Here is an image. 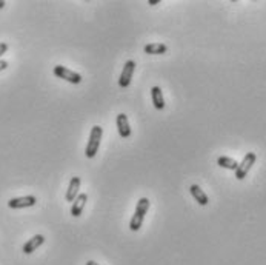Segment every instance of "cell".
<instances>
[{"label": "cell", "instance_id": "cell-1", "mask_svg": "<svg viewBox=\"0 0 266 265\" xmlns=\"http://www.w3.org/2000/svg\"><path fill=\"white\" fill-rule=\"evenodd\" d=\"M148 208H149V199L148 198H140L139 202H137V205H136L134 216L131 218V222H129L131 231H139L140 230L143 219H145V215L148 213Z\"/></svg>", "mask_w": 266, "mask_h": 265}, {"label": "cell", "instance_id": "cell-2", "mask_svg": "<svg viewBox=\"0 0 266 265\" xmlns=\"http://www.w3.org/2000/svg\"><path fill=\"white\" fill-rule=\"evenodd\" d=\"M102 136H103V128L99 127V125L93 127V130H91V134H89V140H88L86 150H85L86 157L93 159L97 155V150H99V145H100Z\"/></svg>", "mask_w": 266, "mask_h": 265}, {"label": "cell", "instance_id": "cell-3", "mask_svg": "<svg viewBox=\"0 0 266 265\" xmlns=\"http://www.w3.org/2000/svg\"><path fill=\"white\" fill-rule=\"evenodd\" d=\"M255 159H257V156H255V153H246V156L243 157V160L239 164L237 170H235V177H237L239 180H242V179L246 177V175L249 173V170H251L252 165L255 164Z\"/></svg>", "mask_w": 266, "mask_h": 265}, {"label": "cell", "instance_id": "cell-4", "mask_svg": "<svg viewBox=\"0 0 266 265\" xmlns=\"http://www.w3.org/2000/svg\"><path fill=\"white\" fill-rule=\"evenodd\" d=\"M54 74L59 77V79H63L66 80V82L69 84H74V85H79L82 82V76L79 73H76V71H71L62 65H57L54 66Z\"/></svg>", "mask_w": 266, "mask_h": 265}, {"label": "cell", "instance_id": "cell-5", "mask_svg": "<svg viewBox=\"0 0 266 265\" xmlns=\"http://www.w3.org/2000/svg\"><path fill=\"white\" fill-rule=\"evenodd\" d=\"M134 69H136V62L134 60H128L123 66V71H122V74L119 77V85L122 88H128L129 84H131V79L134 76Z\"/></svg>", "mask_w": 266, "mask_h": 265}, {"label": "cell", "instance_id": "cell-6", "mask_svg": "<svg viewBox=\"0 0 266 265\" xmlns=\"http://www.w3.org/2000/svg\"><path fill=\"white\" fill-rule=\"evenodd\" d=\"M36 196H22V198H13L11 200L8 202L9 208H28V207H34L36 205Z\"/></svg>", "mask_w": 266, "mask_h": 265}, {"label": "cell", "instance_id": "cell-7", "mask_svg": "<svg viewBox=\"0 0 266 265\" xmlns=\"http://www.w3.org/2000/svg\"><path fill=\"white\" fill-rule=\"evenodd\" d=\"M117 122V130H119V134L126 139L131 136V128H129V122H128V116L123 114V113H120L116 119Z\"/></svg>", "mask_w": 266, "mask_h": 265}, {"label": "cell", "instance_id": "cell-8", "mask_svg": "<svg viewBox=\"0 0 266 265\" xmlns=\"http://www.w3.org/2000/svg\"><path fill=\"white\" fill-rule=\"evenodd\" d=\"M86 200H88L86 193H79V196L74 199L73 208H71V215H73L74 218H79L82 215V211H83V208H85Z\"/></svg>", "mask_w": 266, "mask_h": 265}, {"label": "cell", "instance_id": "cell-9", "mask_svg": "<svg viewBox=\"0 0 266 265\" xmlns=\"http://www.w3.org/2000/svg\"><path fill=\"white\" fill-rule=\"evenodd\" d=\"M80 183H82V180H80V177H77V176L71 179L69 187H68V191H66V196H65V199H66L68 202H74V199L79 196Z\"/></svg>", "mask_w": 266, "mask_h": 265}, {"label": "cell", "instance_id": "cell-10", "mask_svg": "<svg viewBox=\"0 0 266 265\" xmlns=\"http://www.w3.org/2000/svg\"><path fill=\"white\" fill-rule=\"evenodd\" d=\"M43 242H45V238L42 236V234H36V236H33L23 245V253L25 254H31L33 251H36L40 245H42Z\"/></svg>", "mask_w": 266, "mask_h": 265}, {"label": "cell", "instance_id": "cell-11", "mask_svg": "<svg viewBox=\"0 0 266 265\" xmlns=\"http://www.w3.org/2000/svg\"><path fill=\"white\" fill-rule=\"evenodd\" d=\"M151 96H152V104H154L156 110L165 108V99H163L162 89L159 87H152L151 88Z\"/></svg>", "mask_w": 266, "mask_h": 265}, {"label": "cell", "instance_id": "cell-12", "mask_svg": "<svg viewBox=\"0 0 266 265\" xmlns=\"http://www.w3.org/2000/svg\"><path fill=\"white\" fill-rule=\"evenodd\" d=\"M189 191H191V195H192V198L196 199L200 205H208V202H209V199H208V196L205 195V191L199 187V185H191V188H189Z\"/></svg>", "mask_w": 266, "mask_h": 265}, {"label": "cell", "instance_id": "cell-13", "mask_svg": "<svg viewBox=\"0 0 266 265\" xmlns=\"http://www.w3.org/2000/svg\"><path fill=\"white\" fill-rule=\"evenodd\" d=\"M168 51V46L165 44H148L145 45L146 54H165Z\"/></svg>", "mask_w": 266, "mask_h": 265}, {"label": "cell", "instance_id": "cell-14", "mask_svg": "<svg viewBox=\"0 0 266 265\" xmlns=\"http://www.w3.org/2000/svg\"><path fill=\"white\" fill-rule=\"evenodd\" d=\"M217 164L222 167V168H226V170H237V167H239V162L237 160H234V159H231V157H226V156H222V157H219L217 159Z\"/></svg>", "mask_w": 266, "mask_h": 265}, {"label": "cell", "instance_id": "cell-15", "mask_svg": "<svg viewBox=\"0 0 266 265\" xmlns=\"http://www.w3.org/2000/svg\"><path fill=\"white\" fill-rule=\"evenodd\" d=\"M8 49V44L6 42H0V57H2Z\"/></svg>", "mask_w": 266, "mask_h": 265}, {"label": "cell", "instance_id": "cell-16", "mask_svg": "<svg viewBox=\"0 0 266 265\" xmlns=\"http://www.w3.org/2000/svg\"><path fill=\"white\" fill-rule=\"evenodd\" d=\"M6 68H8V62H6V60H0V71H3Z\"/></svg>", "mask_w": 266, "mask_h": 265}, {"label": "cell", "instance_id": "cell-17", "mask_svg": "<svg viewBox=\"0 0 266 265\" xmlns=\"http://www.w3.org/2000/svg\"><path fill=\"white\" fill-rule=\"evenodd\" d=\"M159 2H160V0H149L148 3H149V5H157Z\"/></svg>", "mask_w": 266, "mask_h": 265}, {"label": "cell", "instance_id": "cell-18", "mask_svg": "<svg viewBox=\"0 0 266 265\" xmlns=\"http://www.w3.org/2000/svg\"><path fill=\"white\" fill-rule=\"evenodd\" d=\"M86 265H99V264H97V262H94V261H88V262H86Z\"/></svg>", "mask_w": 266, "mask_h": 265}, {"label": "cell", "instance_id": "cell-19", "mask_svg": "<svg viewBox=\"0 0 266 265\" xmlns=\"http://www.w3.org/2000/svg\"><path fill=\"white\" fill-rule=\"evenodd\" d=\"M5 6V2H3V0H0V9H2Z\"/></svg>", "mask_w": 266, "mask_h": 265}]
</instances>
